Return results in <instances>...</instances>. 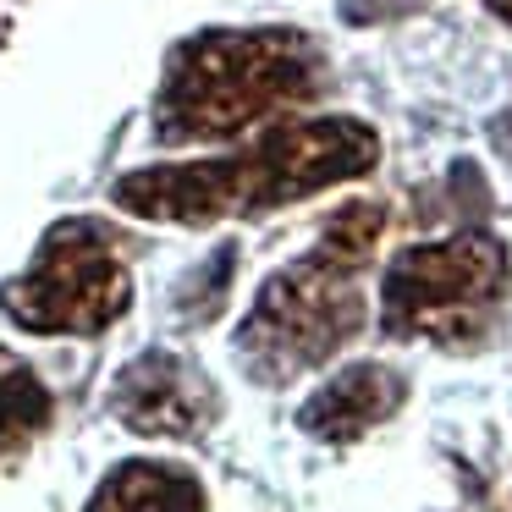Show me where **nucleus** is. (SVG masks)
I'll return each mask as SVG.
<instances>
[{
	"instance_id": "1",
	"label": "nucleus",
	"mask_w": 512,
	"mask_h": 512,
	"mask_svg": "<svg viewBox=\"0 0 512 512\" xmlns=\"http://www.w3.org/2000/svg\"><path fill=\"white\" fill-rule=\"evenodd\" d=\"M496 6H512V0H496Z\"/></svg>"
}]
</instances>
